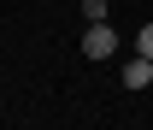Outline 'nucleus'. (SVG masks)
<instances>
[{
    "label": "nucleus",
    "instance_id": "nucleus-1",
    "mask_svg": "<svg viewBox=\"0 0 153 130\" xmlns=\"http://www.w3.org/2000/svg\"><path fill=\"white\" fill-rule=\"evenodd\" d=\"M82 53H88V59H112V53H118V30H112L106 18L88 24V30H82Z\"/></svg>",
    "mask_w": 153,
    "mask_h": 130
},
{
    "label": "nucleus",
    "instance_id": "nucleus-2",
    "mask_svg": "<svg viewBox=\"0 0 153 130\" xmlns=\"http://www.w3.org/2000/svg\"><path fill=\"white\" fill-rule=\"evenodd\" d=\"M147 83H153V59H147V53H135L130 65H124V89H147Z\"/></svg>",
    "mask_w": 153,
    "mask_h": 130
},
{
    "label": "nucleus",
    "instance_id": "nucleus-3",
    "mask_svg": "<svg viewBox=\"0 0 153 130\" xmlns=\"http://www.w3.org/2000/svg\"><path fill=\"white\" fill-rule=\"evenodd\" d=\"M82 18H88V24H100V18H106V0H82Z\"/></svg>",
    "mask_w": 153,
    "mask_h": 130
},
{
    "label": "nucleus",
    "instance_id": "nucleus-4",
    "mask_svg": "<svg viewBox=\"0 0 153 130\" xmlns=\"http://www.w3.org/2000/svg\"><path fill=\"white\" fill-rule=\"evenodd\" d=\"M135 47H141V53L153 59V24H141V36H135Z\"/></svg>",
    "mask_w": 153,
    "mask_h": 130
}]
</instances>
